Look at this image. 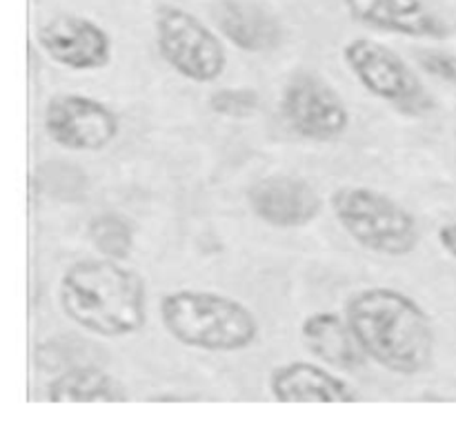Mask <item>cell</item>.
Listing matches in <instances>:
<instances>
[{
    "instance_id": "obj_14",
    "label": "cell",
    "mask_w": 456,
    "mask_h": 425,
    "mask_svg": "<svg viewBox=\"0 0 456 425\" xmlns=\"http://www.w3.org/2000/svg\"><path fill=\"white\" fill-rule=\"evenodd\" d=\"M212 13L221 34L240 52L267 53L283 43L279 18L252 0H218Z\"/></svg>"
},
{
    "instance_id": "obj_15",
    "label": "cell",
    "mask_w": 456,
    "mask_h": 425,
    "mask_svg": "<svg viewBox=\"0 0 456 425\" xmlns=\"http://www.w3.org/2000/svg\"><path fill=\"white\" fill-rule=\"evenodd\" d=\"M45 399L49 404H123L129 399L127 388L94 365H80L58 374L47 383Z\"/></svg>"
},
{
    "instance_id": "obj_18",
    "label": "cell",
    "mask_w": 456,
    "mask_h": 425,
    "mask_svg": "<svg viewBox=\"0 0 456 425\" xmlns=\"http://www.w3.org/2000/svg\"><path fill=\"white\" fill-rule=\"evenodd\" d=\"M419 62H421L423 69L430 76H435V78L444 80V83L456 85V53L430 49V52L419 53Z\"/></svg>"
},
{
    "instance_id": "obj_12",
    "label": "cell",
    "mask_w": 456,
    "mask_h": 425,
    "mask_svg": "<svg viewBox=\"0 0 456 425\" xmlns=\"http://www.w3.org/2000/svg\"><path fill=\"white\" fill-rule=\"evenodd\" d=\"M270 392L279 404H356L359 390L312 361H289L270 372Z\"/></svg>"
},
{
    "instance_id": "obj_16",
    "label": "cell",
    "mask_w": 456,
    "mask_h": 425,
    "mask_svg": "<svg viewBox=\"0 0 456 425\" xmlns=\"http://www.w3.org/2000/svg\"><path fill=\"white\" fill-rule=\"evenodd\" d=\"M89 243L101 257L125 261L134 249V227L125 217L116 212L96 214L87 223Z\"/></svg>"
},
{
    "instance_id": "obj_3",
    "label": "cell",
    "mask_w": 456,
    "mask_h": 425,
    "mask_svg": "<svg viewBox=\"0 0 456 425\" xmlns=\"http://www.w3.org/2000/svg\"><path fill=\"white\" fill-rule=\"evenodd\" d=\"M159 312L165 332L191 350L243 352L261 334L256 315L243 301L209 290L167 292Z\"/></svg>"
},
{
    "instance_id": "obj_10",
    "label": "cell",
    "mask_w": 456,
    "mask_h": 425,
    "mask_svg": "<svg viewBox=\"0 0 456 425\" xmlns=\"http://www.w3.org/2000/svg\"><path fill=\"white\" fill-rule=\"evenodd\" d=\"M248 208L265 225L276 230H301L319 218L323 199L305 178L272 174L258 178L249 187Z\"/></svg>"
},
{
    "instance_id": "obj_7",
    "label": "cell",
    "mask_w": 456,
    "mask_h": 425,
    "mask_svg": "<svg viewBox=\"0 0 456 425\" xmlns=\"http://www.w3.org/2000/svg\"><path fill=\"white\" fill-rule=\"evenodd\" d=\"M281 114L303 141L337 143L350 127V110L337 89L316 71H297L281 92Z\"/></svg>"
},
{
    "instance_id": "obj_4",
    "label": "cell",
    "mask_w": 456,
    "mask_h": 425,
    "mask_svg": "<svg viewBox=\"0 0 456 425\" xmlns=\"http://www.w3.org/2000/svg\"><path fill=\"white\" fill-rule=\"evenodd\" d=\"M334 218L359 248L387 258H403L421 241L419 221L403 203L381 190L343 185L330 194Z\"/></svg>"
},
{
    "instance_id": "obj_6",
    "label": "cell",
    "mask_w": 456,
    "mask_h": 425,
    "mask_svg": "<svg viewBox=\"0 0 456 425\" xmlns=\"http://www.w3.org/2000/svg\"><path fill=\"white\" fill-rule=\"evenodd\" d=\"M154 40L160 58L191 83L209 85L227 69V49L216 31L176 4L156 9Z\"/></svg>"
},
{
    "instance_id": "obj_11",
    "label": "cell",
    "mask_w": 456,
    "mask_h": 425,
    "mask_svg": "<svg viewBox=\"0 0 456 425\" xmlns=\"http://www.w3.org/2000/svg\"><path fill=\"white\" fill-rule=\"evenodd\" d=\"M359 25L419 40H448L452 29L423 0H343Z\"/></svg>"
},
{
    "instance_id": "obj_8",
    "label": "cell",
    "mask_w": 456,
    "mask_h": 425,
    "mask_svg": "<svg viewBox=\"0 0 456 425\" xmlns=\"http://www.w3.org/2000/svg\"><path fill=\"white\" fill-rule=\"evenodd\" d=\"M43 125L49 141L69 151H102L120 134L118 114L85 94H53L45 107Z\"/></svg>"
},
{
    "instance_id": "obj_5",
    "label": "cell",
    "mask_w": 456,
    "mask_h": 425,
    "mask_svg": "<svg viewBox=\"0 0 456 425\" xmlns=\"http://www.w3.org/2000/svg\"><path fill=\"white\" fill-rule=\"evenodd\" d=\"M343 62L356 80L374 98L395 107L408 116H423L435 111L436 102L426 89L410 62L374 38H352L341 49Z\"/></svg>"
},
{
    "instance_id": "obj_2",
    "label": "cell",
    "mask_w": 456,
    "mask_h": 425,
    "mask_svg": "<svg viewBox=\"0 0 456 425\" xmlns=\"http://www.w3.org/2000/svg\"><path fill=\"white\" fill-rule=\"evenodd\" d=\"M62 315L101 339H125L147 325V283L114 258H80L58 281Z\"/></svg>"
},
{
    "instance_id": "obj_13",
    "label": "cell",
    "mask_w": 456,
    "mask_h": 425,
    "mask_svg": "<svg viewBox=\"0 0 456 425\" xmlns=\"http://www.w3.org/2000/svg\"><path fill=\"white\" fill-rule=\"evenodd\" d=\"M298 334H301V341L307 352L328 368L354 372V370L363 368L368 361L347 316L338 315V312H312L301 321Z\"/></svg>"
},
{
    "instance_id": "obj_1",
    "label": "cell",
    "mask_w": 456,
    "mask_h": 425,
    "mask_svg": "<svg viewBox=\"0 0 456 425\" xmlns=\"http://www.w3.org/2000/svg\"><path fill=\"white\" fill-rule=\"evenodd\" d=\"M346 316L365 356L387 372L417 377L435 361V325L410 294L386 285L363 288L347 298Z\"/></svg>"
},
{
    "instance_id": "obj_9",
    "label": "cell",
    "mask_w": 456,
    "mask_h": 425,
    "mask_svg": "<svg viewBox=\"0 0 456 425\" xmlns=\"http://www.w3.org/2000/svg\"><path fill=\"white\" fill-rule=\"evenodd\" d=\"M40 49L71 71H98L111 62V36L96 20L78 13H56L36 31Z\"/></svg>"
},
{
    "instance_id": "obj_17",
    "label": "cell",
    "mask_w": 456,
    "mask_h": 425,
    "mask_svg": "<svg viewBox=\"0 0 456 425\" xmlns=\"http://www.w3.org/2000/svg\"><path fill=\"white\" fill-rule=\"evenodd\" d=\"M258 92L252 87H223L209 96V107L214 114L225 119H249L258 110Z\"/></svg>"
}]
</instances>
